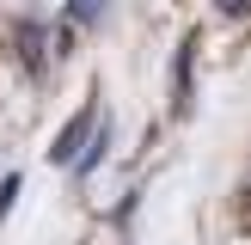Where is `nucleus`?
Returning <instances> with one entry per match:
<instances>
[{
	"label": "nucleus",
	"instance_id": "nucleus-1",
	"mask_svg": "<svg viewBox=\"0 0 251 245\" xmlns=\"http://www.w3.org/2000/svg\"><path fill=\"white\" fill-rule=\"evenodd\" d=\"M80 135H86V117H80V122H68V135H61L55 159H74V147H80Z\"/></svg>",
	"mask_w": 251,
	"mask_h": 245
}]
</instances>
